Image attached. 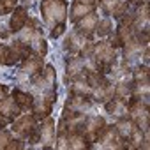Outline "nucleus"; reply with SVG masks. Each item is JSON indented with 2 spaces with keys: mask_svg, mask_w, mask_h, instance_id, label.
Masks as SVG:
<instances>
[{
  "mask_svg": "<svg viewBox=\"0 0 150 150\" xmlns=\"http://www.w3.org/2000/svg\"><path fill=\"white\" fill-rule=\"evenodd\" d=\"M41 13H42L44 23L50 25V27H55V25L65 21L67 2H65V0H42Z\"/></svg>",
  "mask_w": 150,
  "mask_h": 150,
  "instance_id": "nucleus-1",
  "label": "nucleus"
},
{
  "mask_svg": "<svg viewBox=\"0 0 150 150\" xmlns=\"http://www.w3.org/2000/svg\"><path fill=\"white\" fill-rule=\"evenodd\" d=\"M94 62L99 72L103 74H110L113 71V65L117 62V51L115 48L110 46V42H99L94 44Z\"/></svg>",
  "mask_w": 150,
  "mask_h": 150,
  "instance_id": "nucleus-2",
  "label": "nucleus"
},
{
  "mask_svg": "<svg viewBox=\"0 0 150 150\" xmlns=\"http://www.w3.org/2000/svg\"><path fill=\"white\" fill-rule=\"evenodd\" d=\"M104 125H106V122H104L103 117H99V115H90V117H85V120H83V124L80 125L78 132L87 139V143L92 145V143H97V138L101 136Z\"/></svg>",
  "mask_w": 150,
  "mask_h": 150,
  "instance_id": "nucleus-3",
  "label": "nucleus"
},
{
  "mask_svg": "<svg viewBox=\"0 0 150 150\" xmlns=\"http://www.w3.org/2000/svg\"><path fill=\"white\" fill-rule=\"evenodd\" d=\"M55 99H57V92L55 90H50V94L46 96H41V97H34V104H32V113L37 120H44L46 117H50L51 110H53V104H55Z\"/></svg>",
  "mask_w": 150,
  "mask_h": 150,
  "instance_id": "nucleus-4",
  "label": "nucleus"
},
{
  "mask_svg": "<svg viewBox=\"0 0 150 150\" xmlns=\"http://www.w3.org/2000/svg\"><path fill=\"white\" fill-rule=\"evenodd\" d=\"M35 131H39V127H37V118L34 117V113L30 115H21V117H18L14 122H13V132L16 134V136H20V138H30Z\"/></svg>",
  "mask_w": 150,
  "mask_h": 150,
  "instance_id": "nucleus-5",
  "label": "nucleus"
},
{
  "mask_svg": "<svg viewBox=\"0 0 150 150\" xmlns=\"http://www.w3.org/2000/svg\"><path fill=\"white\" fill-rule=\"evenodd\" d=\"M55 81H57V74H55L53 65L42 67V71L39 74L32 76V83L37 88H44V90H55Z\"/></svg>",
  "mask_w": 150,
  "mask_h": 150,
  "instance_id": "nucleus-6",
  "label": "nucleus"
},
{
  "mask_svg": "<svg viewBox=\"0 0 150 150\" xmlns=\"http://www.w3.org/2000/svg\"><path fill=\"white\" fill-rule=\"evenodd\" d=\"M97 143H101V146H108V148H124V139L120 138L115 125H104L101 136L97 138Z\"/></svg>",
  "mask_w": 150,
  "mask_h": 150,
  "instance_id": "nucleus-7",
  "label": "nucleus"
},
{
  "mask_svg": "<svg viewBox=\"0 0 150 150\" xmlns=\"http://www.w3.org/2000/svg\"><path fill=\"white\" fill-rule=\"evenodd\" d=\"M30 53H32L30 44H27V42H23V41L13 42V44L9 46V64H7V65H14V64H18V62H23Z\"/></svg>",
  "mask_w": 150,
  "mask_h": 150,
  "instance_id": "nucleus-8",
  "label": "nucleus"
},
{
  "mask_svg": "<svg viewBox=\"0 0 150 150\" xmlns=\"http://www.w3.org/2000/svg\"><path fill=\"white\" fill-rule=\"evenodd\" d=\"M97 14H96V11H92V13H88L87 16H83L81 20H78L76 21V32L78 34H81L83 37H87V39H90L92 37V34L96 32V25H97Z\"/></svg>",
  "mask_w": 150,
  "mask_h": 150,
  "instance_id": "nucleus-9",
  "label": "nucleus"
},
{
  "mask_svg": "<svg viewBox=\"0 0 150 150\" xmlns=\"http://www.w3.org/2000/svg\"><path fill=\"white\" fill-rule=\"evenodd\" d=\"M21 113V108L16 104V101L13 97H2L0 99V115H2L7 122H14Z\"/></svg>",
  "mask_w": 150,
  "mask_h": 150,
  "instance_id": "nucleus-10",
  "label": "nucleus"
},
{
  "mask_svg": "<svg viewBox=\"0 0 150 150\" xmlns=\"http://www.w3.org/2000/svg\"><path fill=\"white\" fill-rule=\"evenodd\" d=\"M55 132H57V129H55L53 118L46 117V120H44L42 125H41V141H42V145H44V150H50V148L53 146Z\"/></svg>",
  "mask_w": 150,
  "mask_h": 150,
  "instance_id": "nucleus-11",
  "label": "nucleus"
},
{
  "mask_svg": "<svg viewBox=\"0 0 150 150\" xmlns=\"http://www.w3.org/2000/svg\"><path fill=\"white\" fill-rule=\"evenodd\" d=\"M85 58L83 57H69L67 58V64H65V80L69 78H76V76H81L83 74V69H85Z\"/></svg>",
  "mask_w": 150,
  "mask_h": 150,
  "instance_id": "nucleus-12",
  "label": "nucleus"
},
{
  "mask_svg": "<svg viewBox=\"0 0 150 150\" xmlns=\"http://www.w3.org/2000/svg\"><path fill=\"white\" fill-rule=\"evenodd\" d=\"M28 11H27V7H16L14 11H13V16H11V23H9V27H11V30L13 32H21L27 25H28Z\"/></svg>",
  "mask_w": 150,
  "mask_h": 150,
  "instance_id": "nucleus-13",
  "label": "nucleus"
},
{
  "mask_svg": "<svg viewBox=\"0 0 150 150\" xmlns=\"http://www.w3.org/2000/svg\"><path fill=\"white\" fill-rule=\"evenodd\" d=\"M42 67H44L42 57H39V55H35V53H30V55L23 60V64H21V71H23V72H28L30 76L39 74V72L42 71Z\"/></svg>",
  "mask_w": 150,
  "mask_h": 150,
  "instance_id": "nucleus-14",
  "label": "nucleus"
},
{
  "mask_svg": "<svg viewBox=\"0 0 150 150\" xmlns=\"http://www.w3.org/2000/svg\"><path fill=\"white\" fill-rule=\"evenodd\" d=\"M88 39L87 37H83L81 34H78L76 30H74L72 34H69L67 35V39L64 41V48L67 50V51H71L72 55H76V53H80L81 51V48H83V44L87 42Z\"/></svg>",
  "mask_w": 150,
  "mask_h": 150,
  "instance_id": "nucleus-15",
  "label": "nucleus"
},
{
  "mask_svg": "<svg viewBox=\"0 0 150 150\" xmlns=\"http://www.w3.org/2000/svg\"><path fill=\"white\" fill-rule=\"evenodd\" d=\"M92 96H71L67 101H65V106L71 108V110H76V111H81L85 113L90 106H92Z\"/></svg>",
  "mask_w": 150,
  "mask_h": 150,
  "instance_id": "nucleus-16",
  "label": "nucleus"
},
{
  "mask_svg": "<svg viewBox=\"0 0 150 150\" xmlns=\"http://www.w3.org/2000/svg\"><path fill=\"white\" fill-rule=\"evenodd\" d=\"M115 127H117V131H118V134H120V138H122L124 141L129 139V138L138 131V125H136L129 117H120V118L117 120Z\"/></svg>",
  "mask_w": 150,
  "mask_h": 150,
  "instance_id": "nucleus-17",
  "label": "nucleus"
},
{
  "mask_svg": "<svg viewBox=\"0 0 150 150\" xmlns=\"http://www.w3.org/2000/svg\"><path fill=\"white\" fill-rule=\"evenodd\" d=\"M83 76L87 80V83L90 85L92 90L99 88V87H104V85H110V81L106 80V74L99 72L97 69H88V71H83Z\"/></svg>",
  "mask_w": 150,
  "mask_h": 150,
  "instance_id": "nucleus-18",
  "label": "nucleus"
},
{
  "mask_svg": "<svg viewBox=\"0 0 150 150\" xmlns=\"http://www.w3.org/2000/svg\"><path fill=\"white\" fill-rule=\"evenodd\" d=\"M69 92H71V96H92V88L87 83L83 74L72 78V83L69 85Z\"/></svg>",
  "mask_w": 150,
  "mask_h": 150,
  "instance_id": "nucleus-19",
  "label": "nucleus"
},
{
  "mask_svg": "<svg viewBox=\"0 0 150 150\" xmlns=\"http://www.w3.org/2000/svg\"><path fill=\"white\" fill-rule=\"evenodd\" d=\"M96 11V6H88V4H80V2H72V7H71V16L69 20L72 23H76L78 20H81L83 16H87L88 13Z\"/></svg>",
  "mask_w": 150,
  "mask_h": 150,
  "instance_id": "nucleus-20",
  "label": "nucleus"
},
{
  "mask_svg": "<svg viewBox=\"0 0 150 150\" xmlns=\"http://www.w3.org/2000/svg\"><path fill=\"white\" fill-rule=\"evenodd\" d=\"M113 97L127 104L131 101V97H132V81H122V83H118L115 87Z\"/></svg>",
  "mask_w": 150,
  "mask_h": 150,
  "instance_id": "nucleus-21",
  "label": "nucleus"
},
{
  "mask_svg": "<svg viewBox=\"0 0 150 150\" xmlns=\"http://www.w3.org/2000/svg\"><path fill=\"white\" fill-rule=\"evenodd\" d=\"M13 99H14L16 104L21 108V111H25V110H32V104H34V96H32V94L16 88V90H13Z\"/></svg>",
  "mask_w": 150,
  "mask_h": 150,
  "instance_id": "nucleus-22",
  "label": "nucleus"
},
{
  "mask_svg": "<svg viewBox=\"0 0 150 150\" xmlns=\"http://www.w3.org/2000/svg\"><path fill=\"white\" fill-rule=\"evenodd\" d=\"M67 148H72V150H85V148H92L90 143H87V139L76 131V132H71L67 136Z\"/></svg>",
  "mask_w": 150,
  "mask_h": 150,
  "instance_id": "nucleus-23",
  "label": "nucleus"
},
{
  "mask_svg": "<svg viewBox=\"0 0 150 150\" xmlns=\"http://www.w3.org/2000/svg\"><path fill=\"white\" fill-rule=\"evenodd\" d=\"M122 48H124V53H125V60H131L134 55H138L139 51H143L145 44H141V42H139V41L132 35V37H131V39H129L124 46H122Z\"/></svg>",
  "mask_w": 150,
  "mask_h": 150,
  "instance_id": "nucleus-24",
  "label": "nucleus"
},
{
  "mask_svg": "<svg viewBox=\"0 0 150 150\" xmlns=\"http://www.w3.org/2000/svg\"><path fill=\"white\" fill-rule=\"evenodd\" d=\"M96 32H97V35H101V37L110 35V34L113 32V23H111V18H101V20H97Z\"/></svg>",
  "mask_w": 150,
  "mask_h": 150,
  "instance_id": "nucleus-25",
  "label": "nucleus"
},
{
  "mask_svg": "<svg viewBox=\"0 0 150 150\" xmlns=\"http://www.w3.org/2000/svg\"><path fill=\"white\" fill-rule=\"evenodd\" d=\"M134 83H148V65H139L134 71Z\"/></svg>",
  "mask_w": 150,
  "mask_h": 150,
  "instance_id": "nucleus-26",
  "label": "nucleus"
},
{
  "mask_svg": "<svg viewBox=\"0 0 150 150\" xmlns=\"http://www.w3.org/2000/svg\"><path fill=\"white\" fill-rule=\"evenodd\" d=\"M18 0H0V14H9L16 9Z\"/></svg>",
  "mask_w": 150,
  "mask_h": 150,
  "instance_id": "nucleus-27",
  "label": "nucleus"
},
{
  "mask_svg": "<svg viewBox=\"0 0 150 150\" xmlns=\"http://www.w3.org/2000/svg\"><path fill=\"white\" fill-rule=\"evenodd\" d=\"M118 2H120V0H101V7H103V11H104L108 16H111V13H113L115 7L118 6Z\"/></svg>",
  "mask_w": 150,
  "mask_h": 150,
  "instance_id": "nucleus-28",
  "label": "nucleus"
},
{
  "mask_svg": "<svg viewBox=\"0 0 150 150\" xmlns=\"http://www.w3.org/2000/svg\"><path fill=\"white\" fill-rule=\"evenodd\" d=\"M127 9H129V4H127V2H124V0H120L118 6L115 7V11L111 13V16H113V18H117V20H120V18L127 13Z\"/></svg>",
  "mask_w": 150,
  "mask_h": 150,
  "instance_id": "nucleus-29",
  "label": "nucleus"
},
{
  "mask_svg": "<svg viewBox=\"0 0 150 150\" xmlns=\"http://www.w3.org/2000/svg\"><path fill=\"white\" fill-rule=\"evenodd\" d=\"M0 64L2 65L9 64V46L6 44H0Z\"/></svg>",
  "mask_w": 150,
  "mask_h": 150,
  "instance_id": "nucleus-30",
  "label": "nucleus"
},
{
  "mask_svg": "<svg viewBox=\"0 0 150 150\" xmlns=\"http://www.w3.org/2000/svg\"><path fill=\"white\" fill-rule=\"evenodd\" d=\"M9 141H11V132L2 127L0 129V148H6L9 145Z\"/></svg>",
  "mask_w": 150,
  "mask_h": 150,
  "instance_id": "nucleus-31",
  "label": "nucleus"
},
{
  "mask_svg": "<svg viewBox=\"0 0 150 150\" xmlns=\"http://www.w3.org/2000/svg\"><path fill=\"white\" fill-rule=\"evenodd\" d=\"M64 30H65V25H64V23L55 25V27H53V30H51V37H53V39H57L58 35H62V34H64Z\"/></svg>",
  "mask_w": 150,
  "mask_h": 150,
  "instance_id": "nucleus-32",
  "label": "nucleus"
},
{
  "mask_svg": "<svg viewBox=\"0 0 150 150\" xmlns=\"http://www.w3.org/2000/svg\"><path fill=\"white\" fill-rule=\"evenodd\" d=\"M23 146H25V145H23V141H21V139H16V141H13V139H11V141H9V145H7L6 148L13 150V148H23Z\"/></svg>",
  "mask_w": 150,
  "mask_h": 150,
  "instance_id": "nucleus-33",
  "label": "nucleus"
},
{
  "mask_svg": "<svg viewBox=\"0 0 150 150\" xmlns=\"http://www.w3.org/2000/svg\"><path fill=\"white\" fill-rule=\"evenodd\" d=\"M127 4H131V6H143V4H148V0H129Z\"/></svg>",
  "mask_w": 150,
  "mask_h": 150,
  "instance_id": "nucleus-34",
  "label": "nucleus"
},
{
  "mask_svg": "<svg viewBox=\"0 0 150 150\" xmlns=\"http://www.w3.org/2000/svg\"><path fill=\"white\" fill-rule=\"evenodd\" d=\"M7 96V85H0V99Z\"/></svg>",
  "mask_w": 150,
  "mask_h": 150,
  "instance_id": "nucleus-35",
  "label": "nucleus"
},
{
  "mask_svg": "<svg viewBox=\"0 0 150 150\" xmlns=\"http://www.w3.org/2000/svg\"><path fill=\"white\" fill-rule=\"evenodd\" d=\"M74 2H80V4H88V6H96V0H74Z\"/></svg>",
  "mask_w": 150,
  "mask_h": 150,
  "instance_id": "nucleus-36",
  "label": "nucleus"
}]
</instances>
